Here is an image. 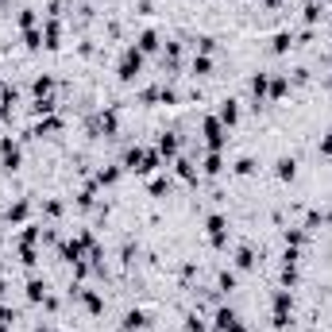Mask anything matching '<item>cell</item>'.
<instances>
[{"instance_id":"18","label":"cell","mask_w":332,"mask_h":332,"mask_svg":"<svg viewBox=\"0 0 332 332\" xmlns=\"http://www.w3.org/2000/svg\"><path fill=\"white\" fill-rule=\"evenodd\" d=\"M185 332H205V324L197 321V317H189V324H185Z\"/></svg>"},{"instance_id":"16","label":"cell","mask_w":332,"mask_h":332,"mask_svg":"<svg viewBox=\"0 0 332 332\" xmlns=\"http://www.w3.org/2000/svg\"><path fill=\"white\" fill-rule=\"evenodd\" d=\"M193 74H209V58H197V62H193Z\"/></svg>"},{"instance_id":"12","label":"cell","mask_w":332,"mask_h":332,"mask_svg":"<svg viewBox=\"0 0 332 332\" xmlns=\"http://www.w3.org/2000/svg\"><path fill=\"white\" fill-rule=\"evenodd\" d=\"M251 89H255V97H263V93H267V74H255Z\"/></svg>"},{"instance_id":"4","label":"cell","mask_w":332,"mask_h":332,"mask_svg":"<svg viewBox=\"0 0 332 332\" xmlns=\"http://www.w3.org/2000/svg\"><path fill=\"white\" fill-rule=\"evenodd\" d=\"M209 240H212L217 247L228 240V220H224V217H209Z\"/></svg>"},{"instance_id":"15","label":"cell","mask_w":332,"mask_h":332,"mask_svg":"<svg viewBox=\"0 0 332 332\" xmlns=\"http://www.w3.org/2000/svg\"><path fill=\"white\" fill-rule=\"evenodd\" d=\"M85 305L93 309V313H101V297H97V294H85Z\"/></svg>"},{"instance_id":"19","label":"cell","mask_w":332,"mask_h":332,"mask_svg":"<svg viewBox=\"0 0 332 332\" xmlns=\"http://www.w3.org/2000/svg\"><path fill=\"white\" fill-rule=\"evenodd\" d=\"M290 46V35H274V51H286Z\"/></svg>"},{"instance_id":"6","label":"cell","mask_w":332,"mask_h":332,"mask_svg":"<svg viewBox=\"0 0 332 332\" xmlns=\"http://www.w3.org/2000/svg\"><path fill=\"white\" fill-rule=\"evenodd\" d=\"M155 46H158V35H155V31H143V35H139V46H135V51H139V54H151Z\"/></svg>"},{"instance_id":"7","label":"cell","mask_w":332,"mask_h":332,"mask_svg":"<svg viewBox=\"0 0 332 332\" xmlns=\"http://www.w3.org/2000/svg\"><path fill=\"white\" fill-rule=\"evenodd\" d=\"M236 116H240L236 101H224V105H220V124H236Z\"/></svg>"},{"instance_id":"21","label":"cell","mask_w":332,"mask_h":332,"mask_svg":"<svg viewBox=\"0 0 332 332\" xmlns=\"http://www.w3.org/2000/svg\"><path fill=\"white\" fill-rule=\"evenodd\" d=\"M12 321V309H4V305H0V324H8Z\"/></svg>"},{"instance_id":"1","label":"cell","mask_w":332,"mask_h":332,"mask_svg":"<svg viewBox=\"0 0 332 332\" xmlns=\"http://www.w3.org/2000/svg\"><path fill=\"white\" fill-rule=\"evenodd\" d=\"M139 66H143V54L131 46V51H124V58H120V78L124 81H131L135 74H139Z\"/></svg>"},{"instance_id":"22","label":"cell","mask_w":332,"mask_h":332,"mask_svg":"<svg viewBox=\"0 0 332 332\" xmlns=\"http://www.w3.org/2000/svg\"><path fill=\"white\" fill-rule=\"evenodd\" d=\"M267 4H274V0H267Z\"/></svg>"},{"instance_id":"17","label":"cell","mask_w":332,"mask_h":332,"mask_svg":"<svg viewBox=\"0 0 332 332\" xmlns=\"http://www.w3.org/2000/svg\"><path fill=\"white\" fill-rule=\"evenodd\" d=\"M205 170H209V174H217V170H220V158H217V155H209V162H205Z\"/></svg>"},{"instance_id":"5","label":"cell","mask_w":332,"mask_h":332,"mask_svg":"<svg viewBox=\"0 0 332 332\" xmlns=\"http://www.w3.org/2000/svg\"><path fill=\"white\" fill-rule=\"evenodd\" d=\"M0 158H4V166H8V170H16V166H19V147H16L12 139H4V143H0Z\"/></svg>"},{"instance_id":"10","label":"cell","mask_w":332,"mask_h":332,"mask_svg":"<svg viewBox=\"0 0 332 332\" xmlns=\"http://www.w3.org/2000/svg\"><path fill=\"white\" fill-rule=\"evenodd\" d=\"M143 324H147V317H143L139 309H131L128 313V328H143Z\"/></svg>"},{"instance_id":"2","label":"cell","mask_w":332,"mask_h":332,"mask_svg":"<svg viewBox=\"0 0 332 332\" xmlns=\"http://www.w3.org/2000/svg\"><path fill=\"white\" fill-rule=\"evenodd\" d=\"M290 324V290L274 294V328H286Z\"/></svg>"},{"instance_id":"13","label":"cell","mask_w":332,"mask_h":332,"mask_svg":"<svg viewBox=\"0 0 332 332\" xmlns=\"http://www.w3.org/2000/svg\"><path fill=\"white\" fill-rule=\"evenodd\" d=\"M43 282H31V286H27V297H31V301H39V297H43Z\"/></svg>"},{"instance_id":"14","label":"cell","mask_w":332,"mask_h":332,"mask_svg":"<svg viewBox=\"0 0 332 332\" xmlns=\"http://www.w3.org/2000/svg\"><path fill=\"white\" fill-rule=\"evenodd\" d=\"M236 170H240V174H251V170H255V162H251V158H240V162H236Z\"/></svg>"},{"instance_id":"9","label":"cell","mask_w":332,"mask_h":332,"mask_svg":"<svg viewBox=\"0 0 332 332\" xmlns=\"http://www.w3.org/2000/svg\"><path fill=\"white\" fill-rule=\"evenodd\" d=\"M294 170H297L294 158H278V178H294Z\"/></svg>"},{"instance_id":"8","label":"cell","mask_w":332,"mask_h":332,"mask_svg":"<svg viewBox=\"0 0 332 332\" xmlns=\"http://www.w3.org/2000/svg\"><path fill=\"white\" fill-rule=\"evenodd\" d=\"M178 151V139L174 135H162V139H158V155H174Z\"/></svg>"},{"instance_id":"11","label":"cell","mask_w":332,"mask_h":332,"mask_svg":"<svg viewBox=\"0 0 332 332\" xmlns=\"http://www.w3.org/2000/svg\"><path fill=\"white\" fill-rule=\"evenodd\" d=\"M236 263H240V267H244V271H247V267H255V251H251V247H244Z\"/></svg>"},{"instance_id":"20","label":"cell","mask_w":332,"mask_h":332,"mask_svg":"<svg viewBox=\"0 0 332 332\" xmlns=\"http://www.w3.org/2000/svg\"><path fill=\"white\" fill-rule=\"evenodd\" d=\"M321 155H324V158H332V131H328V139L321 143Z\"/></svg>"},{"instance_id":"3","label":"cell","mask_w":332,"mask_h":332,"mask_svg":"<svg viewBox=\"0 0 332 332\" xmlns=\"http://www.w3.org/2000/svg\"><path fill=\"white\" fill-rule=\"evenodd\" d=\"M205 139H209L212 151L224 143V124H220V116H209V120H205Z\"/></svg>"}]
</instances>
